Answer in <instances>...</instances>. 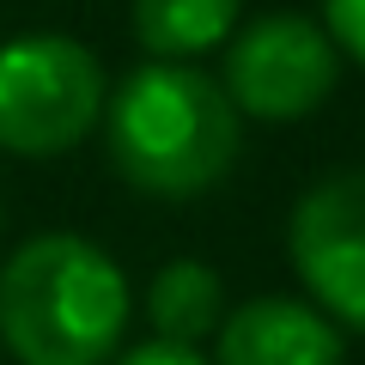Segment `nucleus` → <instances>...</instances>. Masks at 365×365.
Here are the masks:
<instances>
[{
  "label": "nucleus",
  "mask_w": 365,
  "mask_h": 365,
  "mask_svg": "<svg viewBox=\"0 0 365 365\" xmlns=\"http://www.w3.org/2000/svg\"><path fill=\"white\" fill-rule=\"evenodd\" d=\"M116 365H213V359H201L195 347H177V341H146V347H128Z\"/></svg>",
  "instance_id": "9d476101"
},
{
  "label": "nucleus",
  "mask_w": 365,
  "mask_h": 365,
  "mask_svg": "<svg viewBox=\"0 0 365 365\" xmlns=\"http://www.w3.org/2000/svg\"><path fill=\"white\" fill-rule=\"evenodd\" d=\"M287 256L317 311L365 335V165L329 170L292 201Z\"/></svg>",
  "instance_id": "39448f33"
},
{
  "label": "nucleus",
  "mask_w": 365,
  "mask_h": 365,
  "mask_svg": "<svg viewBox=\"0 0 365 365\" xmlns=\"http://www.w3.org/2000/svg\"><path fill=\"white\" fill-rule=\"evenodd\" d=\"M323 31L341 49V61L365 67V0H323Z\"/></svg>",
  "instance_id": "1a4fd4ad"
},
{
  "label": "nucleus",
  "mask_w": 365,
  "mask_h": 365,
  "mask_svg": "<svg viewBox=\"0 0 365 365\" xmlns=\"http://www.w3.org/2000/svg\"><path fill=\"white\" fill-rule=\"evenodd\" d=\"M128 335V280L79 232L25 237L0 262V347L19 365H110Z\"/></svg>",
  "instance_id": "f03ea898"
},
{
  "label": "nucleus",
  "mask_w": 365,
  "mask_h": 365,
  "mask_svg": "<svg viewBox=\"0 0 365 365\" xmlns=\"http://www.w3.org/2000/svg\"><path fill=\"white\" fill-rule=\"evenodd\" d=\"M146 323L158 329V341H177V347H195V341L220 335L225 323V280L195 256H177L153 274L146 287Z\"/></svg>",
  "instance_id": "0eeeda50"
},
{
  "label": "nucleus",
  "mask_w": 365,
  "mask_h": 365,
  "mask_svg": "<svg viewBox=\"0 0 365 365\" xmlns=\"http://www.w3.org/2000/svg\"><path fill=\"white\" fill-rule=\"evenodd\" d=\"M244 116L195 61H146L104 98V153L128 189L158 201L207 195L237 165Z\"/></svg>",
  "instance_id": "f257e3e1"
},
{
  "label": "nucleus",
  "mask_w": 365,
  "mask_h": 365,
  "mask_svg": "<svg viewBox=\"0 0 365 365\" xmlns=\"http://www.w3.org/2000/svg\"><path fill=\"white\" fill-rule=\"evenodd\" d=\"M0 353H6V347H0Z\"/></svg>",
  "instance_id": "9b49d317"
},
{
  "label": "nucleus",
  "mask_w": 365,
  "mask_h": 365,
  "mask_svg": "<svg viewBox=\"0 0 365 365\" xmlns=\"http://www.w3.org/2000/svg\"><path fill=\"white\" fill-rule=\"evenodd\" d=\"M104 67L86 43L37 31L0 43V153L61 158L104 122Z\"/></svg>",
  "instance_id": "7ed1b4c3"
},
{
  "label": "nucleus",
  "mask_w": 365,
  "mask_h": 365,
  "mask_svg": "<svg viewBox=\"0 0 365 365\" xmlns=\"http://www.w3.org/2000/svg\"><path fill=\"white\" fill-rule=\"evenodd\" d=\"M341 79V49L304 13H262L225 37V98L250 122H304Z\"/></svg>",
  "instance_id": "20e7f679"
},
{
  "label": "nucleus",
  "mask_w": 365,
  "mask_h": 365,
  "mask_svg": "<svg viewBox=\"0 0 365 365\" xmlns=\"http://www.w3.org/2000/svg\"><path fill=\"white\" fill-rule=\"evenodd\" d=\"M244 0H134V37L153 61H195L207 49H225L237 31Z\"/></svg>",
  "instance_id": "6e6552de"
},
{
  "label": "nucleus",
  "mask_w": 365,
  "mask_h": 365,
  "mask_svg": "<svg viewBox=\"0 0 365 365\" xmlns=\"http://www.w3.org/2000/svg\"><path fill=\"white\" fill-rule=\"evenodd\" d=\"M347 341L341 323L323 317L311 299L262 292L225 311L220 323V359L213 365H341Z\"/></svg>",
  "instance_id": "423d86ee"
}]
</instances>
